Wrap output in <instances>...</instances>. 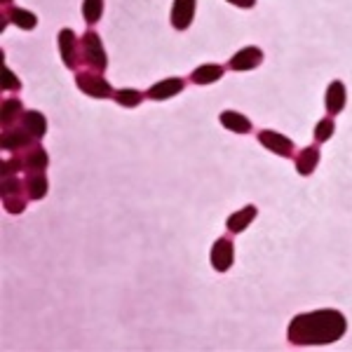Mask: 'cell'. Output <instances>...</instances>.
<instances>
[{
    "mask_svg": "<svg viewBox=\"0 0 352 352\" xmlns=\"http://www.w3.org/2000/svg\"><path fill=\"white\" fill-rule=\"evenodd\" d=\"M348 331L343 312L338 310H315L294 317L287 329V338L294 345H329L343 338Z\"/></svg>",
    "mask_w": 352,
    "mask_h": 352,
    "instance_id": "cell-1",
    "label": "cell"
},
{
    "mask_svg": "<svg viewBox=\"0 0 352 352\" xmlns=\"http://www.w3.org/2000/svg\"><path fill=\"white\" fill-rule=\"evenodd\" d=\"M82 61L87 64L92 71H106L109 66V59H106V52H104V45H101V38L96 36L94 31H87L82 36Z\"/></svg>",
    "mask_w": 352,
    "mask_h": 352,
    "instance_id": "cell-2",
    "label": "cell"
},
{
    "mask_svg": "<svg viewBox=\"0 0 352 352\" xmlns=\"http://www.w3.org/2000/svg\"><path fill=\"white\" fill-rule=\"evenodd\" d=\"M76 82L80 87V92L94 96V99H109L116 92L111 89L109 80L101 76L99 71H85V73H78L76 76Z\"/></svg>",
    "mask_w": 352,
    "mask_h": 352,
    "instance_id": "cell-3",
    "label": "cell"
},
{
    "mask_svg": "<svg viewBox=\"0 0 352 352\" xmlns=\"http://www.w3.org/2000/svg\"><path fill=\"white\" fill-rule=\"evenodd\" d=\"M59 50L66 68H78L82 61V43H78L76 33L71 28H61L59 33Z\"/></svg>",
    "mask_w": 352,
    "mask_h": 352,
    "instance_id": "cell-4",
    "label": "cell"
},
{
    "mask_svg": "<svg viewBox=\"0 0 352 352\" xmlns=\"http://www.w3.org/2000/svg\"><path fill=\"white\" fill-rule=\"evenodd\" d=\"M33 136L31 132L24 127V124H14L10 129H3V139H0V148L3 151H21L28 148L33 144Z\"/></svg>",
    "mask_w": 352,
    "mask_h": 352,
    "instance_id": "cell-5",
    "label": "cell"
},
{
    "mask_svg": "<svg viewBox=\"0 0 352 352\" xmlns=\"http://www.w3.org/2000/svg\"><path fill=\"white\" fill-rule=\"evenodd\" d=\"M232 261H235V247H232L230 237H219L212 247V265L214 270L226 272L230 270Z\"/></svg>",
    "mask_w": 352,
    "mask_h": 352,
    "instance_id": "cell-6",
    "label": "cell"
},
{
    "mask_svg": "<svg viewBox=\"0 0 352 352\" xmlns=\"http://www.w3.org/2000/svg\"><path fill=\"white\" fill-rule=\"evenodd\" d=\"M258 144H263L265 148L272 151L275 155H282V157L294 155V141L287 139V136H282V134H277V132H270V129L258 132Z\"/></svg>",
    "mask_w": 352,
    "mask_h": 352,
    "instance_id": "cell-7",
    "label": "cell"
},
{
    "mask_svg": "<svg viewBox=\"0 0 352 352\" xmlns=\"http://www.w3.org/2000/svg\"><path fill=\"white\" fill-rule=\"evenodd\" d=\"M261 61H263V52L252 45V47H244L232 56L228 61V68H232V71H252V68H256Z\"/></svg>",
    "mask_w": 352,
    "mask_h": 352,
    "instance_id": "cell-8",
    "label": "cell"
},
{
    "mask_svg": "<svg viewBox=\"0 0 352 352\" xmlns=\"http://www.w3.org/2000/svg\"><path fill=\"white\" fill-rule=\"evenodd\" d=\"M192 14H195V0H174L172 26L176 31H186L192 24Z\"/></svg>",
    "mask_w": 352,
    "mask_h": 352,
    "instance_id": "cell-9",
    "label": "cell"
},
{
    "mask_svg": "<svg viewBox=\"0 0 352 352\" xmlns=\"http://www.w3.org/2000/svg\"><path fill=\"white\" fill-rule=\"evenodd\" d=\"M184 87H186V82L181 80V78H167V80H160V82L153 85L146 96L153 101H162V99H169V96L184 92Z\"/></svg>",
    "mask_w": 352,
    "mask_h": 352,
    "instance_id": "cell-10",
    "label": "cell"
},
{
    "mask_svg": "<svg viewBox=\"0 0 352 352\" xmlns=\"http://www.w3.org/2000/svg\"><path fill=\"white\" fill-rule=\"evenodd\" d=\"M24 113L26 111L19 99H5L3 106H0V124H3V129L14 127V124L24 118Z\"/></svg>",
    "mask_w": 352,
    "mask_h": 352,
    "instance_id": "cell-11",
    "label": "cell"
},
{
    "mask_svg": "<svg viewBox=\"0 0 352 352\" xmlns=\"http://www.w3.org/2000/svg\"><path fill=\"white\" fill-rule=\"evenodd\" d=\"M324 101H327V113H329V116H338V113L343 111V106H345V85L340 80H333L327 87Z\"/></svg>",
    "mask_w": 352,
    "mask_h": 352,
    "instance_id": "cell-12",
    "label": "cell"
},
{
    "mask_svg": "<svg viewBox=\"0 0 352 352\" xmlns=\"http://www.w3.org/2000/svg\"><path fill=\"white\" fill-rule=\"evenodd\" d=\"M223 66L219 64H204V66H197L195 71L190 73V80L195 85H212L223 78Z\"/></svg>",
    "mask_w": 352,
    "mask_h": 352,
    "instance_id": "cell-13",
    "label": "cell"
},
{
    "mask_svg": "<svg viewBox=\"0 0 352 352\" xmlns=\"http://www.w3.org/2000/svg\"><path fill=\"white\" fill-rule=\"evenodd\" d=\"M317 162H320V148L317 146H308L296 155V172L300 176H310L315 172Z\"/></svg>",
    "mask_w": 352,
    "mask_h": 352,
    "instance_id": "cell-14",
    "label": "cell"
},
{
    "mask_svg": "<svg viewBox=\"0 0 352 352\" xmlns=\"http://www.w3.org/2000/svg\"><path fill=\"white\" fill-rule=\"evenodd\" d=\"M24 160V169L26 172H43L45 167L50 164V157H47V153H45L43 146H33V148H28L26 151V155L21 157Z\"/></svg>",
    "mask_w": 352,
    "mask_h": 352,
    "instance_id": "cell-15",
    "label": "cell"
},
{
    "mask_svg": "<svg viewBox=\"0 0 352 352\" xmlns=\"http://www.w3.org/2000/svg\"><path fill=\"white\" fill-rule=\"evenodd\" d=\"M21 124L31 132V136L36 141H41L45 136V132H47V120H45V116L38 111H26L24 118H21Z\"/></svg>",
    "mask_w": 352,
    "mask_h": 352,
    "instance_id": "cell-16",
    "label": "cell"
},
{
    "mask_svg": "<svg viewBox=\"0 0 352 352\" xmlns=\"http://www.w3.org/2000/svg\"><path fill=\"white\" fill-rule=\"evenodd\" d=\"M221 124H223L226 129H230V132L235 134H249L252 132V122H249V118L240 116V113L235 111H223L221 113Z\"/></svg>",
    "mask_w": 352,
    "mask_h": 352,
    "instance_id": "cell-17",
    "label": "cell"
},
{
    "mask_svg": "<svg viewBox=\"0 0 352 352\" xmlns=\"http://www.w3.org/2000/svg\"><path fill=\"white\" fill-rule=\"evenodd\" d=\"M256 207H244V209H240V212H235V214H230L228 217V230L230 232H242V230H247L249 228V223H252L254 219H256Z\"/></svg>",
    "mask_w": 352,
    "mask_h": 352,
    "instance_id": "cell-18",
    "label": "cell"
},
{
    "mask_svg": "<svg viewBox=\"0 0 352 352\" xmlns=\"http://www.w3.org/2000/svg\"><path fill=\"white\" fill-rule=\"evenodd\" d=\"M24 186H26L28 200H41V197H45V192H47V179H45L43 172H28Z\"/></svg>",
    "mask_w": 352,
    "mask_h": 352,
    "instance_id": "cell-19",
    "label": "cell"
},
{
    "mask_svg": "<svg viewBox=\"0 0 352 352\" xmlns=\"http://www.w3.org/2000/svg\"><path fill=\"white\" fill-rule=\"evenodd\" d=\"M5 16H10V21H12L14 26L24 28V31H31V28H36V24H38V16L36 14L28 12V10L14 8V5L5 8Z\"/></svg>",
    "mask_w": 352,
    "mask_h": 352,
    "instance_id": "cell-20",
    "label": "cell"
},
{
    "mask_svg": "<svg viewBox=\"0 0 352 352\" xmlns=\"http://www.w3.org/2000/svg\"><path fill=\"white\" fill-rule=\"evenodd\" d=\"M144 96L146 94H141L139 89L124 87V89H118V92L113 94V99H116L120 106H124V109H134V106H139L141 101H144Z\"/></svg>",
    "mask_w": 352,
    "mask_h": 352,
    "instance_id": "cell-21",
    "label": "cell"
},
{
    "mask_svg": "<svg viewBox=\"0 0 352 352\" xmlns=\"http://www.w3.org/2000/svg\"><path fill=\"white\" fill-rule=\"evenodd\" d=\"M104 14V0H85L82 3V16L87 24H96Z\"/></svg>",
    "mask_w": 352,
    "mask_h": 352,
    "instance_id": "cell-22",
    "label": "cell"
},
{
    "mask_svg": "<svg viewBox=\"0 0 352 352\" xmlns=\"http://www.w3.org/2000/svg\"><path fill=\"white\" fill-rule=\"evenodd\" d=\"M333 129H336V124H333L331 116L322 118V120L317 122V127H315V141H317V144H322V141H329L333 136Z\"/></svg>",
    "mask_w": 352,
    "mask_h": 352,
    "instance_id": "cell-23",
    "label": "cell"
},
{
    "mask_svg": "<svg viewBox=\"0 0 352 352\" xmlns=\"http://www.w3.org/2000/svg\"><path fill=\"white\" fill-rule=\"evenodd\" d=\"M26 200H28L26 195H16V197H5L3 204H5V209H8L10 214H21V212H24V207H26Z\"/></svg>",
    "mask_w": 352,
    "mask_h": 352,
    "instance_id": "cell-24",
    "label": "cell"
},
{
    "mask_svg": "<svg viewBox=\"0 0 352 352\" xmlns=\"http://www.w3.org/2000/svg\"><path fill=\"white\" fill-rule=\"evenodd\" d=\"M19 87H21V82L16 80L14 73L10 71L8 66H3V89H5V92H10V89H12V92H16Z\"/></svg>",
    "mask_w": 352,
    "mask_h": 352,
    "instance_id": "cell-25",
    "label": "cell"
},
{
    "mask_svg": "<svg viewBox=\"0 0 352 352\" xmlns=\"http://www.w3.org/2000/svg\"><path fill=\"white\" fill-rule=\"evenodd\" d=\"M228 3H235L237 8H254L256 0H228Z\"/></svg>",
    "mask_w": 352,
    "mask_h": 352,
    "instance_id": "cell-26",
    "label": "cell"
},
{
    "mask_svg": "<svg viewBox=\"0 0 352 352\" xmlns=\"http://www.w3.org/2000/svg\"><path fill=\"white\" fill-rule=\"evenodd\" d=\"M3 5H8V0H3Z\"/></svg>",
    "mask_w": 352,
    "mask_h": 352,
    "instance_id": "cell-27",
    "label": "cell"
}]
</instances>
